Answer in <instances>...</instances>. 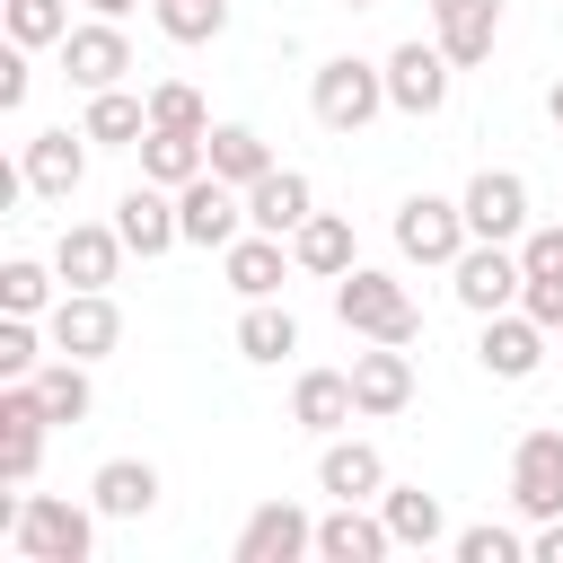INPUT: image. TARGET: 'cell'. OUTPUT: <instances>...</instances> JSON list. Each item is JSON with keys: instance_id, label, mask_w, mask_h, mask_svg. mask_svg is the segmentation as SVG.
Listing matches in <instances>:
<instances>
[{"instance_id": "f6af8a7d", "label": "cell", "mask_w": 563, "mask_h": 563, "mask_svg": "<svg viewBox=\"0 0 563 563\" xmlns=\"http://www.w3.org/2000/svg\"><path fill=\"white\" fill-rule=\"evenodd\" d=\"M343 9H378V0H343Z\"/></svg>"}, {"instance_id": "f35d334b", "label": "cell", "mask_w": 563, "mask_h": 563, "mask_svg": "<svg viewBox=\"0 0 563 563\" xmlns=\"http://www.w3.org/2000/svg\"><path fill=\"white\" fill-rule=\"evenodd\" d=\"M519 264H528V282H563V220L528 229V238H519Z\"/></svg>"}, {"instance_id": "4316f807", "label": "cell", "mask_w": 563, "mask_h": 563, "mask_svg": "<svg viewBox=\"0 0 563 563\" xmlns=\"http://www.w3.org/2000/svg\"><path fill=\"white\" fill-rule=\"evenodd\" d=\"M378 510H387L396 545H413V554L449 545V510H440V493H422V484H387V493H378Z\"/></svg>"}, {"instance_id": "d590c367", "label": "cell", "mask_w": 563, "mask_h": 563, "mask_svg": "<svg viewBox=\"0 0 563 563\" xmlns=\"http://www.w3.org/2000/svg\"><path fill=\"white\" fill-rule=\"evenodd\" d=\"M150 123H158V132H211V106H202L185 79H158V88H150Z\"/></svg>"}, {"instance_id": "e575fe53", "label": "cell", "mask_w": 563, "mask_h": 563, "mask_svg": "<svg viewBox=\"0 0 563 563\" xmlns=\"http://www.w3.org/2000/svg\"><path fill=\"white\" fill-rule=\"evenodd\" d=\"M229 26V0H158V35L167 44H211Z\"/></svg>"}, {"instance_id": "ee69618b", "label": "cell", "mask_w": 563, "mask_h": 563, "mask_svg": "<svg viewBox=\"0 0 563 563\" xmlns=\"http://www.w3.org/2000/svg\"><path fill=\"white\" fill-rule=\"evenodd\" d=\"M88 9H97V18H123V9H132V0H88Z\"/></svg>"}, {"instance_id": "277c9868", "label": "cell", "mask_w": 563, "mask_h": 563, "mask_svg": "<svg viewBox=\"0 0 563 563\" xmlns=\"http://www.w3.org/2000/svg\"><path fill=\"white\" fill-rule=\"evenodd\" d=\"M475 246V229H466V202H449V194H405L396 202V255L405 264H457Z\"/></svg>"}, {"instance_id": "6da1fadb", "label": "cell", "mask_w": 563, "mask_h": 563, "mask_svg": "<svg viewBox=\"0 0 563 563\" xmlns=\"http://www.w3.org/2000/svg\"><path fill=\"white\" fill-rule=\"evenodd\" d=\"M97 501H70V493H26L18 501V528H9V545H18V563H88L97 554Z\"/></svg>"}, {"instance_id": "74e56055", "label": "cell", "mask_w": 563, "mask_h": 563, "mask_svg": "<svg viewBox=\"0 0 563 563\" xmlns=\"http://www.w3.org/2000/svg\"><path fill=\"white\" fill-rule=\"evenodd\" d=\"M44 369V334L35 317H0V378H35Z\"/></svg>"}, {"instance_id": "603a6c76", "label": "cell", "mask_w": 563, "mask_h": 563, "mask_svg": "<svg viewBox=\"0 0 563 563\" xmlns=\"http://www.w3.org/2000/svg\"><path fill=\"white\" fill-rule=\"evenodd\" d=\"M317 493H334V501H378L387 493V457L369 449V440H325V457H317Z\"/></svg>"}, {"instance_id": "f546056e", "label": "cell", "mask_w": 563, "mask_h": 563, "mask_svg": "<svg viewBox=\"0 0 563 563\" xmlns=\"http://www.w3.org/2000/svg\"><path fill=\"white\" fill-rule=\"evenodd\" d=\"M264 167H282V158L264 150V132H255V123H211V176H229V185L246 194Z\"/></svg>"}, {"instance_id": "7bdbcfd3", "label": "cell", "mask_w": 563, "mask_h": 563, "mask_svg": "<svg viewBox=\"0 0 563 563\" xmlns=\"http://www.w3.org/2000/svg\"><path fill=\"white\" fill-rule=\"evenodd\" d=\"M545 114H554V132H563V79H554V88H545Z\"/></svg>"}, {"instance_id": "60d3db41", "label": "cell", "mask_w": 563, "mask_h": 563, "mask_svg": "<svg viewBox=\"0 0 563 563\" xmlns=\"http://www.w3.org/2000/svg\"><path fill=\"white\" fill-rule=\"evenodd\" d=\"M519 308H528L545 334H563V282H528V290H519Z\"/></svg>"}, {"instance_id": "d4e9b609", "label": "cell", "mask_w": 563, "mask_h": 563, "mask_svg": "<svg viewBox=\"0 0 563 563\" xmlns=\"http://www.w3.org/2000/svg\"><path fill=\"white\" fill-rule=\"evenodd\" d=\"M290 264H299V255H290L282 238H264V229H246L238 246H220V273H229V290H238V299H273Z\"/></svg>"}, {"instance_id": "ffe728a7", "label": "cell", "mask_w": 563, "mask_h": 563, "mask_svg": "<svg viewBox=\"0 0 563 563\" xmlns=\"http://www.w3.org/2000/svg\"><path fill=\"white\" fill-rule=\"evenodd\" d=\"M431 44H440L457 70H475V62L501 44V0H431Z\"/></svg>"}, {"instance_id": "cb8c5ba5", "label": "cell", "mask_w": 563, "mask_h": 563, "mask_svg": "<svg viewBox=\"0 0 563 563\" xmlns=\"http://www.w3.org/2000/svg\"><path fill=\"white\" fill-rule=\"evenodd\" d=\"M290 255H299V273H317V282H343V273L361 264V246H352V220H343V211H308V220L290 229Z\"/></svg>"}, {"instance_id": "8fae6325", "label": "cell", "mask_w": 563, "mask_h": 563, "mask_svg": "<svg viewBox=\"0 0 563 563\" xmlns=\"http://www.w3.org/2000/svg\"><path fill=\"white\" fill-rule=\"evenodd\" d=\"M123 70H132V44H123V26H114V18H88V26H70V35H62V79H70L79 97L123 88Z\"/></svg>"}, {"instance_id": "b9f144b4", "label": "cell", "mask_w": 563, "mask_h": 563, "mask_svg": "<svg viewBox=\"0 0 563 563\" xmlns=\"http://www.w3.org/2000/svg\"><path fill=\"white\" fill-rule=\"evenodd\" d=\"M528 563H563V519H537V537H528Z\"/></svg>"}, {"instance_id": "5b68a950", "label": "cell", "mask_w": 563, "mask_h": 563, "mask_svg": "<svg viewBox=\"0 0 563 563\" xmlns=\"http://www.w3.org/2000/svg\"><path fill=\"white\" fill-rule=\"evenodd\" d=\"M449 290H457V308H466V317H501V308H519V290H528V264H519V246H501V238H475V246L449 264Z\"/></svg>"}, {"instance_id": "ba28073f", "label": "cell", "mask_w": 563, "mask_h": 563, "mask_svg": "<svg viewBox=\"0 0 563 563\" xmlns=\"http://www.w3.org/2000/svg\"><path fill=\"white\" fill-rule=\"evenodd\" d=\"M176 220H185V246H211V255H220V246L246 238V194L202 167L194 185H176Z\"/></svg>"}, {"instance_id": "9a60e30c", "label": "cell", "mask_w": 563, "mask_h": 563, "mask_svg": "<svg viewBox=\"0 0 563 563\" xmlns=\"http://www.w3.org/2000/svg\"><path fill=\"white\" fill-rule=\"evenodd\" d=\"M114 229H123V246L132 255H167V246H185V220H176V185H123L114 194Z\"/></svg>"}, {"instance_id": "8992f818", "label": "cell", "mask_w": 563, "mask_h": 563, "mask_svg": "<svg viewBox=\"0 0 563 563\" xmlns=\"http://www.w3.org/2000/svg\"><path fill=\"white\" fill-rule=\"evenodd\" d=\"M510 510L528 528L537 519H563V422L519 431V449H510Z\"/></svg>"}, {"instance_id": "e0dca14e", "label": "cell", "mask_w": 563, "mask_h": 563, "mask_svg": "<svg viewBox=\"0 0 563 563\" xmlns=\"http://www.w3.org/2000/svg\"><path fill=\"white\" fill-rule=\"evenodd\" d=\"M545 343H554V334H545L528 308H501V317H484V334H475V361H484V378H537Z\"/></svg>"}, {"instance_id": "9c48e42d", "label": "cell", "mask_w": 563, "mask_h": 563, "mask_svg": "<svg viewBox=\"0 0 563 563\" xmlns=\"http://www.w3.org/2000/svg\"><path fill=\"white\" fill-rule=\"evenodd\" d=\"M44 334H53V352H70V361H106V352L123 343V308H114L106 290H62L53 317H44Z\"/></svg>"}, {"instance_id": "52a82bcc", "label": "cell", "mask_w": 563, "mask_h": 563, "mask_svg": "<svg viewBox=\"0 0 563 563\" xmlns=\"http://www.w3.org/2000/svg\"><path fill=\"white\" fill-rule=\"evenodd\" d=\"M449 88H457V62H449L440 44H422V35H413V44H396V53H387V106H396V114L431 123V114L449 106Z\"/></svg>"}, {"instance_id": "7402d4cb", "label": "cell", "mask_w": 563, "mask_h": 563, "mask_svg": "<svg viewBox=\"0 0 563 563\" xmlns=\"http://www.w3.org/2000/svg\"><path fill=\"white\" fill-rule=\"evenodd\" d=\"M352 413H361V396H352V369H299V387H290V422H299V431L334 440Z\"/></svg>"}, {"instance_id": "30bf717a", "label": "cell", "mask_w": 563, "mask_h": 563, "mask_svg": "<svg viewBox=\"0 0 563 563\" xmlns=\"http://www.w3.org/2000/svg\"><path fill=\"white\" fill-rule=\"evenodd\" d=\"M299 554H317V519L299 501H255L229 545V563H299Z\"/></svg>"}, {"instance_id": "836d02e7", "label": "cell", "mask_w": 563, "mask_h": 563, "mask_svg": "<svg viewBox=\"0 0 563 563\" xmlns=\"http://www.w3.org/2000/svg\"><path fill=\"white\" fill-rule=\"evenodd\" d=\"M0 26H9V44H62L70 35V0H0Z\"/></svg>"}, {"instance_id": "83f0119b", "label": "cell", "mask_w": 563, "mask_h": 563, "mask_svg": "<svg viewBox=\"0 0 563 563\" xmlns=\"http://www.w3.org/2000/svg\"><path fill=\"white\" fill-rule=\"evenodd\" d=\"M79 132H88L97 150H141V132H150V97H132V88H97L88 114H79Z\"/></svg>"}, {"instance_id": "484cf974", "label": "cell", "mask_w": 563, "mask_h": 563, "mask_svg": "<svg viewBox=\"0 0 563 563\" xmlns=\"http://www.w3.org/2000/svg\"><path fill=\"white\" fill-rule=\"evenodd\" d=\"M88 501H97L106 519H150V510H158V466H150V457H106V466L88 475Z\"/></svg>"}, {"instance_id": "2e32d148", "label": "cell", "mask_w": 563, "mask_h": 563, "mask_svg": "<svg viewBox=\"0 0 563 563\" xmlns=\"http://www.w3.org/2000/svg\"><path fill=\"white\" fill-rule=\"evenodd\" d=\"M123 255H132V246H123V229H114V220H70V229L53 238V273H62L70 290H106Z\"/></svg>"}, {"instance_id": "1f68e13d", "label": "cell", "mask_w": 563, "mask_h": 563, "mask_svg": "<svg viewBox=\"0 0 563 563\" xmlns=\"http://www.w3.org/2000/svg\"><path fill=\"white\" fill-rule=\"evenodd\" d=\"M282 352H299V317L273 308V299H246V317H238V361H282Z\"/></svg>"}, {"instance_id": "3957f363", "label": "cell", "mask_w": 563, "mask_h": 563, "mask_svg": "<svg viewBox=\"0 0 563 563\" xmlns=\"http://www.w3.org/2000/svg\"><path fill=\"white\" fill-rule=\"evenodd\" d=\"M308 106H317V123L325 132H369L378 114H387V62H361V53H334V62H317V79H308Z\"/></svg>"}, {"instance_id": "ac0fdd59", "label": "cell", "mask_w": 563, "mask_h": 563, "mask_svg": "<svg viewBox=\"0 0 563 563\" xmlns=\"http://www.w3.org/2000/svg\"><path fill=\"white\" fill-rule=\"evenodd\" d=\"M317 554H325V563H387V554H396V528H387V510H369V501H334V510L317 519Z\"/></svg>"}, {"instance_id": "ab89813d", "label": "cell", "mask_w": 563, "mask_h": 563, "mask_svg": "<svg viewBox=\"0 0 563 563\" xmlns=\"http://www.w3.org/2000/svg\"><path fill=\"white\" fill-rule=\"evenodd\" d=\"M26 97H35V70H26V44H9V53H0V106L18 114Z\"/></svg>"}, {"instance_id": "8d00e7d4", "label": "cell", "mask_w": 563, "mask_h": 563, "mask_svg": "<svg viewBox=\"0 0 563 563\" xmlns=\"http://www.w3.org/2000/svg\"><path fill=\"white\" fill-rule=\"evenodd\" d=\"M449 554H457V563H528V537L484 519V528H457V537H449Z\"/></svg>"}, {"instance_id": "44dd1931", "label": "cell", "mask_w": 563, "mask_h": 563, "mask_svg": "<svg viewBox=\"0 0 563 563\" xmlns=\"http://www.w3.org/2000/svg\"><path fill=\"white\" fill-rule=\"evenodd\" d=\"M308 211H317V185H308L299 167H264V176L246 185V229H264V238H290Z\"/></svg>"}, {"instance_id": "7c38bea8", "label": "cell", "mask_w": 563, "mask_h": 563, "mask_svg": "<svg viewBox=\"0 0 563 563\" xmlns=\"http://www.w3.org/2000/svg\"><path fill=\"white\" fill-rule=\"evenodd\" d=\"M466 229L475 238H501V246H519L528 238V176L519 167H484V176H466Z\"/></svg>"}, {"instance_id": "f1b7e54d", "label": "cell", "mask_w": 563, "mask_h": 563, "mask_svg": "<svg viewBox=\"0 0 563 563\" xmlns=\"http://www.w3.org/2000/svg\"><path fill=\"white\" fill-rule=\"evenodd\" d=\"M202 167H211V132H158V123L141 132V176L150 185H194Z\"/></svg>"}, {"instance_id": "4dcf8cb0", "label": "cell", "mask_w": 563, "mask_h": 563, "mask_svg": "<svg viewBox=\"0 0 563 563\" xmlns=\"http://www.w3.org/2000/svg\"><path fill=\"white\" fill-rule=\"evenodd\" d=\"M88 369H97V361H70V352H53V361L35 369V396H44V413H53V422H88V405H97Z\"/></svg>"}, {"instance_id": "d6a6232c", "label": "cell", "mask_w": 563, "mask_h": 563, "mask_svg": "<svg viewBox=\"0 0 563 563\" xmlns=\"http://www.w3.org/2000/svg\"><path fill=\"white\" fill-rule=\"evenodd\" d=\"M53 282L62 273H44L35 255H9L0 264V317H53Z\"/></svg>"}, {"instance_id": "d6986e66", "label": "cell", "mask_w": 563, "mask_h": 563, "mask_svg": "<svg viewBox=\"0 0 563 563\" xmlns=\"http://www.w3.org/2000/svg\"><path fill=\"white\" fill-rule=\"evenodd\" d=\"M352 396H361V422L405 413V405H413V361H405V343H369V352H352Z\"/></svg>"}, {"instance_id": "4fadbf2b", "label": "cell", "mask_w": 563, "mask_h": 563, "mask_svg": "<svg viewBox=\"0 0 563 563\" xmlns=\"http://www.w3.org/2000/svg\"><path fill=\"white\" fill-rule=\"evenodd\" d=\"M44 431H53V413H44L35 378H9V387H0V475H9V484H26V475L44 466Z\"/></svg>"}, {"instance_id": "7a4b0ae2", "label": "cell", "mask_w": 563, "mask_h": 563, "mask_svg": "<svg viewBox=\"0 0 563 563\" xmlns=\"http://www.w3.org/2000/svg\"><path fill=\"white\" fill-rule=\"evenodd\" d=\"M334 317H343V334H361V343H413V334H422L413 290H405L396 273H378V264H352V273L334 282Z\"/></svg>"}, {"instance_id": "5bb4252c", "label": "cell", "mask_w": 563, "mask_h": 563, "mask_svg": "<svg viewBox=\"0 0 563 563\" xmlns=\"http://www.w3.org/2000/svg\"><path fill=\"white\" fill-rule=\"evenodd\" d=\"M88 150H97V141H88V132H70V123H62V132H35V141H26V158H18V185H26V194H44V202H70V194H79V176H88Z\"/></svg>"}]
</instances>
